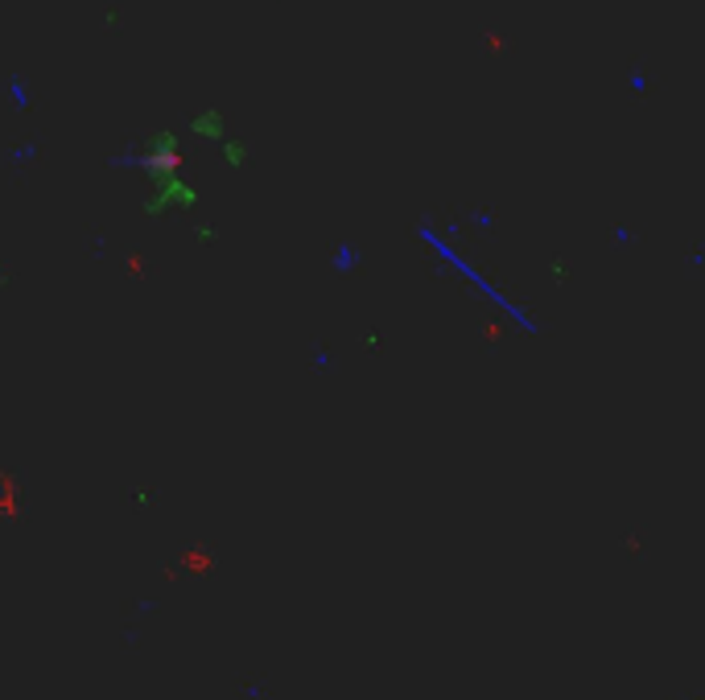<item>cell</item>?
I'll use <instances>...</instances> for the list:
<instances>
[{
    "label": "cell",
    "mask_w": 705,
    "mask_h": 700,
    "mask_svg": "<svg viewBox=\"0 0 705 700\" xmlns=\"http://www.w3.org/2000/svg\"><path fill=\"white\" fill-rule=\"evenodd\" d=\"M112 165H116V169H144L149 177L165 181V177L181 174L186 161H181V153H177V140L170 136V132H161L149 149H124V153H116Z\"/></svg>",
    "instance_id": "6da1fadb"
},
{
    "label": "cell",
    "mask_w": 705,
    "mask_h": 700,
    "mask_svg": "<svg viewBox=\"0 0 705 700\" xmlns=\"http://www.w3.org/2000/svg\"><path fill=\"white\" fill-rule=\"evenodd\" d=\"M0 91H4V99H8V107L13 112H29V103H34V91H29V83H25V75H4V83H0Z\"/></svg>",
    "instance_id": "7a4b0ae2"
},
{
    "label": "cell",
    "mask_w": 705,
    "mask_h": 700,
    "mask_svg": "<svg viewBox=\"0 0 705 700\" xmlns=\"http://www.w3.org/2000/svg\"><path fill=\"white\" fill-rule=\"evenodd\" d=\"M34 161H38V140H34V136H25L21 144H13V149L4 153V165H8L13 174H25Z\"/></svg>",
    "instance_id": "3957f363"
},
{
    "label": "cell",
    "mask_w": 705,
    "mask_h": 700,
    "mask_svg": "<svg viewBox=\"0 0 705 700\" xmlns=\"http://www.w3.org/2000/svg\"><path fill=\"white\" fill-rule=\"evenodd\" d=\"M190 132L194 136H207V140H227V124H223V112H202V116H194L190 120Z\"/></svg>",
    "instance_id": "277c9868"
},
{
    "label": "cell",
    "mask_w": 705,
    "mask_h": 700,
    "mask_svg": "<svg viewBox=\"0 0 705 700\" xmlns=\"http://www.w3.org/2000/svg\"><path fill=\"white\" fill-rule=\"evenodd\" d=\"M223 157H227L231 165H244V157H248V149H244V140H223Z\"/></svg>",
    "instance_id": "5b68a950"
},
{
    "label": "cell",
    "mask_w": 705,
    "mask_h": 700,
    "mask_svg": "<svg viewBox=\"0 0 705 700\" xmlns=\"http://www.w3.org/2000/svg\"><path fill=\"white\" fill-rule=\"evenodd\" d=\"M330 264H334V272H351L355 252H351V248H339V252H334V260H330Z\"/></svg>",
    "instance_id": "8992f818"
},
{
    "label": "cell",
    "mask_w": 705,
    "mask_h": 700,
    "mask_svg": "<svg viewBox=\"0 0 705 700\" xmlns=\"http://www.w3.org/2000/svg\"><path fill=\"white\" fill-rule=\"evenodd\" d=\"M313 371H334V354H326V350L318 347L313 350Z\"/></svg>",
    "instance_id": "52a82bcc"
},
{
    "label": "cell",
    "mask_w": 705,
    "mask_h": 700,
    "mask_svg": "<svg viewBox=\"0 0 705 700\" xmlns=\"http://www.w3.org/2000/svg\"><path fill=\"white\" fill-rule=\"evenodd\" d=\"M194 235H198V239H202V243H211V239H215V235H219V231H215V227H211V222H207V227H198V231H194Z\"/></svg>",
    "instance_id": "ba28073f"
},
{
    "label": "cell",
    "mask_w": 705,
    "mask_h": 700,
    "mask_svg": "<svg viewBox=\"0 0 705 700\" xmlns=\"http://www.w3.org/2000/svg\"><path fill=\"white\" fill-rule=\"evenodd\" d=\"M0 280H4V272H0Z\"/></svg>",
    "instance_id": "9c48e42d"
}]
</instances>
